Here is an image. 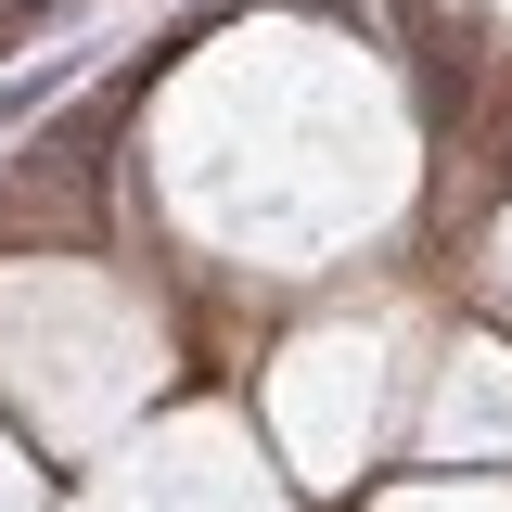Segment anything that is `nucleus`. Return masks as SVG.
<instances>
[{"mask_svg": "<svg viewBox=\"0 0 512 512\" xmlns=\"http://www.w3.org/2000/svg\"><path fill=\"white\" fill-rule=\"evenodd\" d=\"M52 512H308V487L269 461L244 397H205V410H154L103 461H77Z\"/></svg>", "mask_w": 512, "mask_h": 512, "instance_id": "3", "label": "nucleus"}, {"mask_svg": "<svg viewBox=\"0 0 512 512\" xmlns=\"http://www.w3.org/2000/svg\"><path fill=\"white\" fill-rule=\"evenodd\" d=\"M180 359H192V295L141 244V218L0 244V410L64 474L103 461L116 436H141L180 397Z\"/></svg>", "mask_w": 512, "mask_h": 512, "instance_id": "2", "label": "nucleus"}, {"mask_svg": "<svg viewBox=\"0 0 512 512\" xmlns=\"http://www.w3.org/2000/svg\"><path fill=\"white\" fill-rule=\"evenodd\" d=\"M52 474H64L52 448L26 436V423H0V512H52Z\"/></svg>", "mask_w": 512, "mask_h": 512, "instance_id": "5", "label": "nucleus"}, {"mask_svg": "<svg viewBox=\"0 0 512 512\" xmlns=\"http://www.w3.org/2000/svg\"><path fill=\"white\" fill-rule=\"evenodd\" d=\"M128 218L192 295V333L256 346L282 308L423 256L436 90L333 13H244L141 77Z\"/></svg>", "mask_w": 512, "mask_h": 512, "instance_id": "1", "label": "nucleus"}, {"mask_svg": "<svg viewBox=\"0 0 512 512\" xmlns=\"http://www.w3.org/2000/svg\"><path fill=\"white\" fill-rule=\"evenodd\" d=\"M397 461H512V333L474 308H448L423 397H410V448Z\"/></svg>", "mask_w": 512, "mask_h": 512, "instance_id": "4", "label": "nucleus"}]
</instances>
